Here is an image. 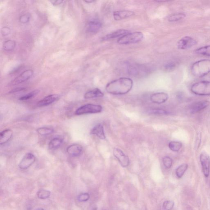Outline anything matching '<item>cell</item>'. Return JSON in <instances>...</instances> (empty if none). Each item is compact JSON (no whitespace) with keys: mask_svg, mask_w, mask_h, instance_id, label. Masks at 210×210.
Wrapping results in <instances>:
<instances>
[{"mask_svg":"<svg viewBox=\"0 0 210 210\" xmlns=\"http://www.w3.org/2000/svg\"><path fill=\"white\" fill-rule=\"evenodd\" d=\"M133 86V80L130 78H121L108 83L106 86V90L112 95H125L130 92Z\"/></svg>","mask_w":210,"mask_h":210,"instance_id":"6da1fadb","label":"cell"},{"mask_svg":"<svg viewBox=\"0 0 210 210\" xmlns=\"http://www.w3.org/2000/svg\"><path fill=\"white\" fill-rule=\"evenodd\" d=\"M193 75L196 77L201 78L210 73V60L202 59L193 63L191 68Z\"/></svg>","mask_w":210,"mask_h":210,"instance_id":"7a4b0ae2","label":"cell"},{"mask_svg":"<svg viewBox=\"0 0 210 210\" xmlns=\"http://www.w3.org/2000/svg\"><path fill=\"white\" fill-rule=\"evenodd\" d=\"M144 35L141 32L128 33L120 37L117 40L119 45H127L135 44L141 42L143 40Z\"/></svg>","mask_w":210,"mask_h":210,"instance_id":"3957f363","label":"cell"},{"mask_svg":"<svg viewBox=\"0 0 210 210\" xmlns=\"http://www.w3.org/2000/svg\"><path fill=\"white\" fill-rule=\"evenodd\" d=\"M193 93L199 96H210V81H202L194 83L191 87Z\"/></svg>","mask_w":210,"mask_h":210,"instance_id":"277c9868","label":"cell"},{"mask_svg":"<svg viewBox=\"0 0 210 210\" xmlns=\"http://www.w3.org/2000/svg\"><path fill=\"white\" fill-rule=\"evenodd\" d=\"M102 109V107L100 105L87 104L78 108L75 111V114L80 115L87 114L98 113H101Z\"/></svg>","mask_w":210,"mask_h":210,"instance_id":"5b68a950","label":"cell"},{"mask_svg":"<svg viewBox=\"0 0 210 210\" xmlns=\"http://www.w3.org/2000/svg\"><path fill=\"white\" fill-rule=\"evenodd\" d=\"M197 44L198 42L194 38L190 36H185L178 42L177 47L179 49H188Z\"/></svg>","mask_w":210,"mask_h":210,"instance_id":"8992f818","label":"cell"},{"mask_svg":"<svg viewBox=\"0 0 210 210\" xmlns=\"http://www.w3.org/2000/svg\"><path fill=\"white\" fill-rule=\"evenodd\" d=\"M113 154L122 167H126L128 166L130 163L129 158L124 153L122 150L119 148H114Z\"/></svg>","mask_w":210,"mask_h":210,"instance_id":"52a82bcc","label":"cell"},{"mask_svg":"<svg viewBox=\"0 0 210 210\" xmlns=\"http://www.w3.org/2000/svg\"><path fill=\"white\" fill-rule=\"evenodd\" d=\"M200 161L202 165L203 174L206 177L209 175L210 158L207 153L202 152L200 155Z\"/></svg>","mask_w":210,"mask_h":210,"instance_id":"ba28073f","label":"cell"},{"mask_svg":"<svg viewBox=\"0 0 210 210\" xmlns=\"http://www.w3.org/2000/svg\"><path fill=\"white\" fill-rule=\"evenodd\" d=\"M35 160L36 158L34 155L31 153H27L19 163V167L21 169H26L32 165Z\"/></svg>","mask_w":210,"mask_h":210,"instance_id":"9c48e42d","label":"cell"},{"mask_svg":"<svg viewBox=\"0 0 210 210\" xmlns=\"http://www.w3.org/2000/svg\"><path fill=\"white\" fill-rule=\"evenodd\" d=\"M33 75V71L32 70H25L21 73L20 75L14 78L10 83L11 85H18L23 83L30 79Z\"/></svg>","mask_w":210,"mask_h":210,"instance_id":"30bf717a","label":"cell"},{"mask_svg":"<svg viewBox=\"0 0 210 210\" xmlns=\"http://www.w3.org/2000/svg\"><path fill=\"white\" fill-rule=\"evenodd\" d=\"M168 97V95L167 93H154L151 95L150 100L155 104H161L165 102Z\"/></svg>","mask_w":210,"mask_h":210,"instance_id":"8fae6325","label":"cell"},{"mask_svg":"<svg viewBox=\"0 0 210 210\" xmlns=\"http://www.w3.org/2000/svg\"><path fill=\"white\" fill-rule=\"evenodd\" d=\"M210 104L208 101H202L193 104L190 109V112L192 114L197 113L207 107Z\"/></svg>","mask_w":210,"mask_h":210,"instance_id":"7c38bea8","label":"cell"},{"mask_svg":"<svg viewBox=\"0 0 210 210\" xmlns=\"http://www.w3.org/2000/svg\"><path fill=\"white\" fill-rule=\"evenodd\" d=\"M83 152V148L79 144H74L69 146L67 149V152L69 155L73 157L80 156Z\"/></svg>","mask_w":210,"mask_h":210,"instance_id":"4fadbf2b","label":"cell"},{"mask_svg":"<svg viewBox=\"0 0 210 210\" xmlns=\"http://www.w3.org/2000/svg\"><path fill=\"white\" fill-rule=\"evenodd\" d=\"M134 12L132 11L122 10L116 11L113 14L114 19L116 21L121 20L130 17L134 14Z\"/></svg>","mask_w":210,"mask_h":210,"instance_id":"5bb4252c","label":"cell"},{"mask_svg":"<svg viewBox=\"0 0 210 210\" xmlns=\"http://www.w3.org/2000/svg\"><path fill=\"white\" fill-rule=\"evenodd\" d=\"M59 96L57 95H51L45 97L39 101L38 103L39 107H44L49 106L58 100Z\"/></svg>","mask_w":210,"mask_h":210,"instance_id":"9a60e30c","label":"cell"},{"mask_svg":"<svg viewBox=\"0 0 210 210\" xmlns=\"http://www.w3.org/2000/svg\"><path fill=\"white\" fill-rule=\"evenodd\" d=\"M90 133L92 135H96L97 137L102 140L106 139L104 126L101 124H98L94 126L90 131Z\"/></svg>","mask_w":210,"mask_h":210,"instance_id":"2e32d148","label":"cell"},{"mask_svg":"<svg viewBox=\"0 0 210 210\" xmlns=\"http://www.w3.org/2000/svg\"><path fill=\"white\" fill-rule=\"evenodd\" d=\"M102 23L99 20L94 19L90 21L88 23L87 30L89 33H97L102 28Z\"/></svg>","mask_w":210,"mask_h":210,"instance_id":"e0dca14e","label":"cell"},{"mask_svg":"<svg viewBox=\"0 0 210 210\" xmlns=\"http://www.w3.org/2000/svg\"><path fill=\"white\" fill-rule=\"evenodd\" d=\"M129 31L128 30L125 29H120L118 30L111 33L108 34L103 38L104 40H112L115 38L121 37L124 35H126L129 33Z\"/></svg>","mask_w":210,"mask_h":210,"instance_id":"ac0fdd59","label":"cell"},{"mask_svg":"<svg viewBox=\"0 0 210 210\" xmlns=\"http://www.w3.org/2000/svg\"><path fill=\"white\" fill-rule=\"evenodd\" d=\"M13 132L10 129H5L0 133V144L3 145L7 143L12 137Z\"/></svg>","mask_w":210,"mask_h":210,"instance_id":"d6986e66","label":"cell"},{"mask_svg":"<svg viewBox=\"0 0 210 210\" xmlns=\"http://www.w3.org/2000/svg\"><path fill=\"white\" fill-rule=\"evenodd\" d=\"M104 93L100 90L99 88H96L93 90H90L87 92L85 95L84 97L85 99H93V98L102 97H104Z\"/></svg>","mask_w":210,"mask_h":210,"instance_id":"ffe728a7","label":"cell"},{"mask_svg":"<svg viewBox=\"0 0 210 210\" xmlns=\"http://www.w3.org/2000/svg\"><path fill=\"white\" fill-rule=\"evenodd\" d=\"M63 143L62 138H56L52 139L49 143V148L51 150H56L59 148Z\"/></svg>","mask_w":210,"mask_h":210,"instance_id":"44dd1931","label":"cell"},{"mask_svg":"<svg viewBox=\"0 0 210 210\" xmlns=\"http://www.w3.org/2000/svg\"><path fill=\"white\" fill-rule=\"evenodd\" d=\"M186 17L185 14L183 13H178L174 14L168 18V21L171 22H177L185 19Z\"/></svg>","mask_w":210,"mask_h":210,"instance_id":"7402d4cb","label":"cell"},{"mask_svg":"<svg viewBox=\"0 0 210 210\" xmlns=\"http://www.w3.org/2000/svg\"><path fill=\"white\" fill-rule=\"evenodd\" d=\"M195 53L200 55L206 56L210 57V45L205 46L197 49Z\"/></svg>","mask_w":210,"mask_h":210,"instance_id":"603a6c76","label":"cell"},{"mask_svg":"<svg viewBox=\"0 0 210 210\" xmlns=\"http://www.w3.org/2000/svg\"><path fill=\"white\" fill-rule=\"evenodd\" d=\"M188 168V165L187 164H183L178 166L176 170V174L177 177L178 178H182Z\"/></svg>","mask_w":210,"mask_h":210,"instance_id":"cb8c5ba5","label":"cell"},{"mask_svg":"<svg viewBox=\"0 0 210 210\" xmlns=\"http://www.w3.org/2000/svg\"><path fill=\"white\" fill-rule=\"evenodd\" d=\"M39 135L42 136H46L52 134L54 132V130L51 128L43 127L40 128L37 130Z\"/></svg>","mask_w":210,"mask_h":210,"instance_id":"d4e9b609","label":"cell"},{"mask_svg":"<svg viewBox=\"0 0 210 210\" xmlns=\"http://www.w3.org/2000/svg\"><path fill=\"white\" fill-rule=\"evenodd\" d=\"M169 148L173 152H178L182 147V143L177 141H171L169 143Z\"/></svg>","mask_w":210,"mask_h":210,"instance_id":"484cf974","label":"cell"},{"mask_svg":"<svg viewBox=\"0 0 210 210\" xmlns=\"http://www.w3.org/2000/svg\"><path fill=\"white\" fill-rule=\"evenodd\" d=\"M16 46L15 42L13 40H8L3 45V48L6 51H11L13 50Z\"/></svg>","mask_w":210,"mask_h":210,"instance_id":"4316f807","label":"cell"},{"mask_svg":"<svg viewBox=\"0 0 210 210\" xmlns=\"http://www.w3.org/2000/svg\"><path fill=\"white\" fill-rule=\"evenodd\" d=\"M39 92H40L39 90H34V91L28 93L27 95H25V96L21 97L19 98V100L20 101H26V100H29V99H31V98L35 97V95H38Z\"/></svg>","mask_w":210,"mask_h":210,"instance_id":"83f0119b","label":"cell"},{"mask_svg":"<svg viewBox=\"0 0 210 210\" xmlns=\"http://www.w3.org/2000/svg\"><path fill=\"white\" fill-rule=\"evenodd\" d=\"M51 195V192L49 190H41L38 193V198L41 199H46L48 198Z\"/></svg>","mask_w":210,"mask_h":210,"instance_id":"f1b7e54d","label":"cell"},{"mask_svg":"<svg viewBox=\"0 0 210 210\" xmlns=\"http://www.w3.org/2000/svg\"><path fill=\"white\" fill-rule=\"evenodd\" d=\"M174 202L172 200H167L164 202L163 205V210H172L174 207Z\"/></svg>","mask_w":210,"mask_h":210,"instance_id":"f546056e","label":"cell"},{"mask_svg":"<svg viewBox=\"0 0 210 210\" xmlns=\"http://www.w3.org/2000/svg\"><path fill=\"white\" fill-rule=\"evenodd\" d=\"M176 66L175 63L170 61L166 62L163 65V68L167 71H170L173 70Z\"/></svg>","mask_w":210,"mask_h":210,"instance_id":"4dcf8cb0","label":"cell"},{"mask_svg":"<svg viewBox=\"0 0 210 210\" xmlns=\"http://www.w3.org/2000/svg\"><path fill=\"white\" fill-rule=\"evenodd\" d=\"M163 163L166 168L170 169L172 165V160L170 157L166 156L163 159Z\"/></svg>","mask_w":210,"mask_h":210,"instance_id":"1f68e13d","label":"cell"},{"mask_svg":"<svg viewBox=\"0 0 210 210\" xmlns=\"http://www.w3.org/2000/svg\"><path fill=\"white\" fill-rule=\"evenodd\" d=\"M149 113L150 114L154 115H166L169 114L167 111L161 109H154L151 110Z\"/></svg>","mask_w":210,"mask_h":210,"instance_id":"d6a6232c","label":"cell"},{"mask_svg":"<svg viewBox=\"0 0 210 210\" xmlns=\"http://www.w3.org/2000/svg\"><path fill=\"white\" fill-rule=\"evenodd\" d=\"M201 140H202V134L199 132L197 134L195 139V147L196 150H198L201 145Z\"/></svg>","mask_w":210,"mask_h":210,"instance_id":"836d02e7","label":"cell"},{"mask_svg":"<svg viewBox=\"0 0 210 210\" xmlns=\"http://www.w3.org/2000/svg\"><path fill=\"white\" fill-rule=\"evenodd\" d=\"M90 198V195L87 193H82L78 196V200L80 202H86Z\"/></svg>","mask_w":210,"mask_h":210,"instance_id":"e575fe53","label":"cell"},{"mask_svg":"<svg viewBox=\"0 0 210 210\" xmlns=\"http://www.w3.org/2000/svg\"><path fill=\"white\" fill-rule=\"evenodd\" d=\"M30 19V15L27 14H24L21 16L19 20H20V22L22 23H26L29 21Z\"/></svg>","mask_w":210,"mask_h":210,"instance_id":"d590c367","label":"cell"},{"mask_svg":"<svg viewBox=\"0 0 210 210\" xmlns=\"http://www.w3.org/2000/svg\"><path fill=\"white\" fill-rule=\"evenodd\" d=\"M1 32L3 35H4V36L7 35L10 33V29L8 27H4L2 29Z\"/></svg>","mask_w":210,"mask_h":210,"instance_id":"8d00e7d4","label":"cell"},{"mask_svg":"<svg viewBox=\"0 0 210 210\" xmlns=\"http://www.w3.org/2000/svg\"><path fill=\"white\" fill-rule=\"evenodd\" d=\"M63 1H51V2L54 4V5H60L62 3Z\"/></svg>","mask_w":210,"mask_h":210,"instance_id":"74e56055","label":"cell"},{"mask_svg":"<svg viewBox=\"0 0 210 210\" xmlns=\"http://www.w3.org/2000/svg\"><path fill=\"white\" fill-rule=\"evenodd\" d=\"M85 2L88 3H93V2H94V1H92V0H90V1H85Z\"/></svg>","mask_w":210,"mask_h":210,"instance_id":"f35d334b","label":"cell"},{"mask_svg":"<svg viewBox=\"0 0 210 210\" xmlns=\"http://www.w3.org/2000/svg\"><path fill=\"white\" fill-rule=\"evenodd\" d=\"M35 210H45V209H43V208H38V209H36Z\"/></svg>","mask_w":210,"mask_h":210,"instance_id":"ab89813d","label":"cell"},{"mask_svg":"<svg viewBox=\"0 0 210 210\" xmlns=\"http://www.w3.org/2000/svg\"><path fill=\"white\" fill-rule=\"evenodd\" d=\"M107 210V209H104V210Z\"/></svg>","mask_w":210,"mask_h":210,"instance_id":"60d3db41","label":"cell"}]
</instances>
